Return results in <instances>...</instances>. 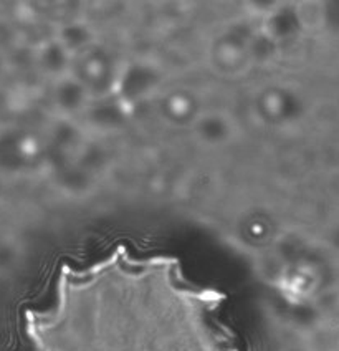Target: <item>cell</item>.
<instances>
[{
  "mask_svg": "<svg viewBox=\"0 0 339 351\" xmlns=\"http://www.w3.org/2000/svg\"><path fill=\"white\" fill-rule=\"evenodd\" d=\"M221 305L177 258L118 245L86 267H63L53 303L30 312L27 328L35 351H232Z\"/></svg>",
  "mask_w": 339,
  "mask_h": 351,
  "instance_id": "cell-1",
  "label": "cell"
}]
</instances>
